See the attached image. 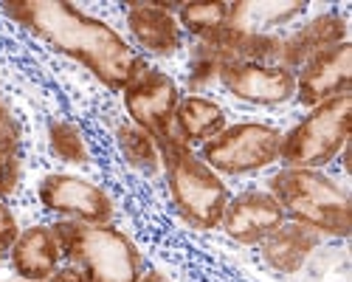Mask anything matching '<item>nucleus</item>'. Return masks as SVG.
<instances>
[{
	"label": "nucleus",
	"instance_id": "1",
	"mask_svg": "<svg viewBox=\"0 0 352 282\" xmlns=\"http://www.w3.org/2000/svg\"><path fill=\"white\" fill-rule=\"evenodd\" d=\"M3 9L23 23L28 32L82 63L110 91H124L146 71L144 56H138L122 34L91 14L79 12L63 0H14Z\"/></svg>",
	"mask_w": 352,
	"mask_h": 282
},
{
	"label": "nucleus",
	"instance_id": "2",
	"mask_svg": "<svg viewBox=\"0 0 352 282\" xmlns=\"http://www.w3.org/2000/svg\"><path fill=\"white\" fill-rule=\"evenodd\" d=\"M285 217L330 237L352 232V206L341 186H336L318 169H279L268 184Z\"/></svg>",
	"mask_w": 352,
	"mask_h": 282
},
{
	"label": "nucleus",
	"instance_id": "3",
	"mask_svg": "<svg viewBox=\"0 0 352 282\" xmlns=\"http://www.w3.org/2000/svg\"><path fill=\"white\" fill-rule=\"evenodd\" d=\"M60 251L74 260L87 282H138L141 254L133 240L113 226L60 220L51 226Z\"/></svg>",
	"mask_w": 352,
	"mask_h": 282
},
{
	"label": "nucleus",
	"instance_id": "4",
	"mask_svg": "<svg viewBox=\"0 0 352 282\" xmlns=\"http://www.w3.org/2000/svg\"><path fill=\"white\" fill-rule=\"evenodd\" d=\"M349 113H352V96H336L316 105L307 116L282 135L279 161H285L290 169H318L327 166L349 138Z\"/></svg>",
	"mask_w": 352,
	"mask_h": 282
},
{
	"label": "nucleus",
	"instance_id": "5",
	"mask_svg": "<svg viewBox=\"0 0 352 282\" xmlns=\"http://www.w3.org/2000/svg\"><path fill=\"white\" fill-rule=\"evenodd\" d=\"M161 161L166 166V184L172 192V201L184 215V220L203 232L217 229L231 201L220 175L192 150L169 153Z\"/></svg>",
	"mask_w": 352,
	"mask_h": 282
},
{
	"label": "nucleus",
	"instance_id": "6",
	"mask_svg": "<svg viewBox=\"0 0 352 282\" xmlns=\"http://www.w3.org/2000/svg\"><path fill=\"white\" fill-rule=\"evenodd\" d=\"M181 102V91L172 76L146 68L130 88H124V107L135 127H141L155 141V147L164 155L192 150L175 130V110Z\"/></svg>",
	"mask_w": 352,
	"mask_h": 282
},
{
	"label": "nucleus",
	"instance_id": "7",
	"mask_svg": "<svg viewBox=\"0 0 352 282\" xmlns=\"http://www.w3.org/2000/svg\"><path fill=\"white\" fill-rule=\"evenodd\" d=\"M282 133L265 122H240L203 144V161L214 173L248 175L279 161Z\"/></svg>",
	"mask_w": 352,
	"mask_h": 282
},
{
	"label": "nucleus",
	"instance_id": "8",
	"mask_svg": "<svg viewBox=\"0 0 352 282\" xmlns=\"http://www.w3.org/2000/svg\"><path fill=\"white\" fill-rule=\"evenodd\" d=\"M40 201L56 215L91 226H107L113 217V201L107 192L76 175H45L40 184Z\"/></svg>",
	"mask_w": 352,
	"mask_h": 282
},
{
	"label": "nucleus",
	"instance_id": "9",
	"mask_svg": "<svg viewBox=\"0 0 352 282\" xmlns=\"http://www.w3.org/2000/svg\"><path fill=\"white\" fill-rule=\"evenodd\" d=\"M223 88L248 105H285L296 96V74L279 65L231 60L220 68Z\"/></svg>",
	"mask_w": 352,
	"mask_h": 282
},
{
	"label": "nucleus",
	"instance_id": "10",
	"mask_svg": "<svg viewBox=\"0 0 352 282\" xmlns=\"http://www.w3.org/2000/svg\"><path fill=\"white\" fill-rule=\"evenodd\" d=\"M352 85V45L349 40L307 60L296 74V96L302 105L316 107L327 99L349 94Z\"/></svg>",
	"mask_w": 352,
	"mask_h": 282
},
{
	"label": "nucleus",
	"instance_id": "11",
	"mask_svg": "<svg viewBox=\"0 0 352 282\" xmlns=\"http://www.w3.org/2000/svg\"><path fill=\"white\" fill-rule=\"evenodd\" d=\"M282 223H285V212L276 204V197L271 192H259V189H248L237 197H231L220 220L226 235L243 246L262 243Z\"/></svg>",
	"mask_w": 352,
	"mask_h": 282
},
{
	"label": "nucleus",
	"instance_id": "12",
	"mask_svg": "<svg viewBox=\"0 0 352 282\" xmlns=\"http://www.w3.org/2000/svg\"><path fill=\"white\" fill-rule=\"evenodd\" d=\"M341 43H346V20L338 12L318 14L307 25H302L299 32H293L290 37H282L274 65L287 68V71L302 68L307 60H313V56L324 54Z\"/></svg>",
	"mask_w": 352,
	"mask_h": 282
},
{
	"label": "nucleus",
	"instance_id": "13",
	"mask_svg": "<svg viewBox=\"0 0 352 282\" xmlns=\"http://www.w3.org/2000/svg\"><path fill=\"white\" fill-rule=\"evenodd\" d=\"M9 257L14 271L25 282H45L60 268L63 251L48 226H32V229L17 235V240L9 248Z\"/></svg>",
	"mask_w": 352,
	"mask_h": 282
},
{
	"label": "nucleus",
	"instance_id": "14",
	"mask_svg": "<svg viewBox=\"0 0 352 282\" xmlns=\"http://www.w3.org/2000/svg\"><path fill=\"white\" fill-rule=\"evenodd\" d=\"M307 9L305 0H243V3H228L226 32L234 34H271L274 28L290 23Z\"/></svg>",
	"mask_w": 352,
	"mask_h": 282
},
{
	"label": "nucleus",
	"instance_id": "15",
	"mask_svg": "<svg viewBox=\"0 0 352 282\" xmlns=\"http://www.w3.org/2000/svg\"><path fill=\"white\" fill-rule=\"evenodd\" d=\"M127 25L135 43L155 56H169L181 45V25L161 3H130Z\"/></svg>",
	"mask_w": 352,
	"mask_h": 282
},
{
	"label": "nucleus",
	"instance_id": "16",
	"mask_svg": "<svg viewBox=\"0 0 352 282\" xmlns=\"http://www.w3.org/2000/svg\"><path fill=\"white\" fill-rule=\"evenodd\" d=\"M318 240H321L318 232L307 229L302 223L285 220L276 232H271L259 243L262 260L279 274H296L310 260V254L318 248Z\"/></svg>",
	"mask_w": 352,
	"mask_h": 282
},
{
	"label": "nucleus",
	"instance_id": "17",
	"mask_svg": "<svg viewBox=\"0 0 352 282\" xmlns=\"http://www.w3.org/2000/svg\"><path fill=\"white\" fill-rule=\"evenodd\" d=\"M226 124V113L217 102L206 99V96H186L178 102L175 110V130L186 141V144H206L217 133H223Z\"/></svg>",
	"mask_w": 352,
	"mask_h": 282
},
{
	"label": "nucleus",
	"instance_id": "18",
	"mask_svg": "<svg viewBox=\"0 0 352 282\" xmlns=\"http://www.w3.org/2000/svg\"><path fill=\"white\" fill-rule=\"evenodd\" d=\"M116 138H119V147L127 158L130 166L141 169V173H158L161 169V153L155 147V141L146 135L141 127L135 124H119V130H116Z\"/></svg>",
	"mask_w": 352,
	"mask_h": 282
},
{
	"label": "nucleus",
	"instance_id": "19",
	"mask_svg": "<svg viewBox=\"0 0 352 282\" xmlns=\"http://www.w3.org/2000/svg\"><path fill=\"white\" fill-rule=\"evenodd\" d=\"M228 20V3H184L178 12V25H184L189 34L200 43L214 37Z\"/></svg>",
	"mask_w": 352,
	"mask_h": 282
},
{
	"label": "nucleus",
	"instance_id": "20",
	"mask_svg": "<svg viewBox=\"0 0 352 282\" xmlns=\"http://www.w3.org/2000/svg\"><path fill=\"white\" fill-rule=\"evenodd\" d=\"M48 147L65 164H87V147L76 124L71 122H51L48 124Z\"/></svg>",
	"mask_w": 352,
	"mask_h": 282
},
{
	"label": "nucleus",
	"instance_id": "21",
	"mask_svg": "<svg viewBox=\"0 0 352 282\" xmlns=\"http://www.w3.org/2000/svg\"><path fill=\"white\" fill-rule=\"evenodd\" d=\"M223 56L206 45V43H200L197 51L192 54V71H189V88L192 91H200V88H206V85H212L214 79H220V68H223Z\"/></svg>",
	"mask_w": 352,
	"mask_h": 282
},
{
	"label": "nucleus",
	"instance_id": "22",
	"mask_svg": "<svg viewBox=\"0 0 352 282\" xmlns=\"http://www.w3.org/2000/svg\"><path fill=\"white\" fill-rule=\"evenodd\" d=\"M20 161V127L9 107L0 102V164Z\"/></svg>",
	"mask_w": 352,
	"mask_h": 282
},
{
	"label": "nucleus",
	"instance_id": "23",
	"mask_svg": "<svg viewBox=\"0 0 352 282\" xmlns=\"http://www.w3.org/2000/svg\"><path fill=\"white\" fill-rule=\"evenodd\" d=\"M17 235H20V229H17L14 215L9 212V206L0 204V251L12 248V243L17 240Z\"/></svg>",
	"mask_w": 352,
	"mask_h": 282
},
{
	"label": "nucleus",
	"instance_id": "24",
	"mask_svg": "<svg viewBox=\"0 0 352 282\" xmlns=\"http://www.w3.org/2000/svg\"><path fill=\"white\" fill-rule=\"evenodd\" d=\"M45 282H87V276L82 274L79 265H68V268H56V274Z\"/></svg>",
	"mask_w": 352,
	"mask_h": 282
},
{
	"label": "nucleus",
	"instance_id": "25",
	"mask_svg": "<svg viewBox=\"0 0 352 282\" xmlns=\"http://www.w3.org/2000/svg\"><path fill=\"white\" fill-rule=\"evenodd\" d=\"M138 282H166V276L161 271H146V274H141Z\"/></svg>",
	"mask_w": 352,
	"mask_h": 282
}]
</instances>
